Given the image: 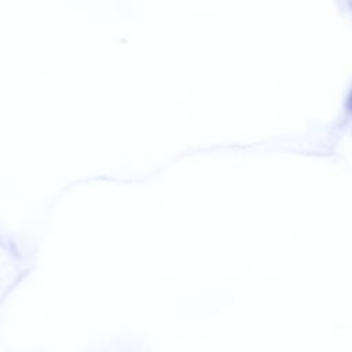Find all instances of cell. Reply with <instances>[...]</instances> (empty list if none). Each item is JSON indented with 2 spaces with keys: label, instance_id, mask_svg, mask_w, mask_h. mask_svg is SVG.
<instances>
[{
  "label": "cell",
  "instance_id": "obj_1",
  "mask_svg": "<svg viewBox=\"0 0 352 352\" xmlns=\"http://www.w3.org/2000/svg\"><path fill=\"white\" fill-rule=\"evenodd\" d=\"M344 113L348 118L352 117V85L346 94V98H345V104H344Z\"/></svg>",
  "mask_w": 352,
  "mask_h": 352
}]
</instances>
